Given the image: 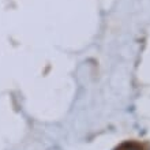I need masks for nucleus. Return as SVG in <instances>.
Here are the masks:
<instances>
[{"instance_id": "obj_1", "label": "nucleus", "mask_w": 150, "mask_h": 150, "mask_svg": "<svg viewBox=\"0 0 150 150\" xmlns=\"http://www.w3.org/2000/svg\"><path fill=\"white\" fill-rule=\"evenodd\" d=\"M124 150H142V149L138 147V146H135V145H132V146H128L127 149H124Z\"/></svg>"}]
</instances>
